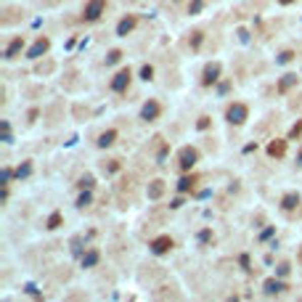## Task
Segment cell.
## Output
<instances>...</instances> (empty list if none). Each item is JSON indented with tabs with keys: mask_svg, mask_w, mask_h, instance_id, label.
<instances>
[{
	"mask_svg": "<svg viewBox=\"0 0 302 302\" xmlns=\"http://www.w3.org/2000/svg\"><path fill=\"white\" fill-rule=\"evenodd\" d=\"M225 120H228V125L241 127L244 122L249 120V106H247L244 101H234V103H228V106H225Z\"/></svg>",
	"mask_w": 302,
	"mask_h": 302,
	"instance_id": "1",
	"label": "cell"
},
{
	"mask_svg": "<svg viewBox=\"0 0 302 302\" xmlns=\"http://www.w3.org/2000/svg\"><path fill=\"white\" fill-rule=\"evenodd\" d=\"M199 157H202V151L196 146H183L178 151V170L180 172H191L196 167V162H199Z\"/></svg>",
	"mask_w": 302,
	"mask_h": 302,
	"instance_id": "2",
	"label": "cell"
},
{
	"mask_svg": "<svg viewBox=\"0 0 302 302\" xmlns=\"http://www.w3.org/2000/svg\"><path fill=\"white\" fill-rule=\"evenodd\" d=\"M220 74H223V64L220 61H207L204 64V69H202V88H212L217 80H220Z\"/></svg>",
	"mask_w": 302,
	"mask_h": 302,
	"instance_id": "3",
	"label": "cell"
},
{
	"mask_svg": "<svg viewBox=\"0 0 302 302\" xmlns=\"http://www.w3.org/2000/svg\"><path fill=\"white\" fill-rule=\"evenodd\" d=\"M130 80H133V69H130V66H122L120 72L111 77V83H109L111 93H127V88H130Z\"/></svg>",
	"mask_w": 302,
	"mask_h": 302,
	"instance_id": "4",
	"label": "cell"
},
{
	"mask_svg": "<svg viewBox=\"0 0 302 302\" xmlns=\"http://www.w3.org/2000/svg\"><path fill=\"white\" fill-rule=\"evenodd\" d=\"M106 14V0H88L83 8V21H98Z\"/></svg>",
	"mask_w": 302,
	"mask_h": 302,
	"instance_id": "5",
	"label": "cell"
},
{
	"mask_svg": "<svg viewBox=\"0 0 302 302\" xmlns=\"http://www.w3.org/2000/svg\"><path fill=\"white\" fill-rule=\"evenodd\" d=\"M24 45H27L24 34H14V37H11V43L6 45V51H3V59H6V61H14V59H19V56H21V51H24Z\"/></svg>",
	"mask_w": 302,
	"mask_h": 302,
	"instance_id": "6",
	"label": "cell"
},
{
	"mask_svg": "<svg viewBox=\"0 0 302 302\" xmlns=\"http://www.w3.org/2000/svg\"><path fill=\"white\" fill-rule=\"evenodd\" d=\"M286 289H292L284 278H278V276H273V278H265L262 281V292H265V297H276V294H284Z\"/></svg>",
	"mask_w": 302,
	"mask_h": 302,
	"instance_id": "7",
	"label": "cell"
},
{
	"mask_svg": "<svg viewBox=\"0 0 302 302\" xmlns=\"http://www.w3.org/2000/svg\"><path fill=\"white\" fill-rule=\"evenodd\" d=\"M172 247H175V241H172V236L170 234H162V236H157V239H151V244H148V249L154 252V254H167V252H172Z\"/></svg>",
	"mask_w": 302,
	"mask_h": 302,
	"instance_id": "8",
	"label": "cell"
},
{
	"mask_svg": "<svg viewBox=\"0 0 302 302\" xmlns=\"http://www.w3.org/2000/svg\"><path fill=\"white\" fill-rule=\"evenodd\" d=\"M159 117H162V103L157 98H148L141 106V120L143 122H157Z\"/></svg>",
	"mask_w": 302,
	"mask_h": 302,
	"instance_id": "9",
	"label": "cell"
},
{
	"mask_svg": "<svg viewBox=\"0 0 302 302\" xmlns=\"http://www.w3.org/2000/svg\"><path fill=\"white\" fill-rule=\"evenodd\" d=\"M299 85V74L297 72H286L284 77H278V83H276V93L278 96H286L289 90H294Z\"/></svg>",
	"mask_w": 302,
	"mask_h": 302,
	"instance_id": "10",
	"label": "cell"
},
{
	"mask_svg": "<svg viewBox=\"0 0 302 302\" xmlns=\"http://www.w3.org/2000/svg\"><path fill=\"white\" fill-rule=\"evenodd\" d=\"M51 51V40L48 37H45V34H40V37L37 40H34L32 43V48L27 51V59H32V61H37V59H43V56L45 53H48Z\"/></svg>",
	"mask_w": 302,
	"mask_h": 302,
	"instance_id": "11",
	"label": "cell"
},
{
	"mask_svg": "<svg viewBox=\"0 0 302 302\" xmlns=\"http://www.w3.org/2000/svg\"><path fill=\"white\" fill-rule=\"evenodd\" d=\"M278 204H281V210H284L286 215H292L294 210H299V204H302V196H299L297 191H286V194L281 196V202H278Z\"/></svg>",
	"mask_w": 302,
	"mask_h": 302,
	"instance_id": "12",
	"label": "cell"
},
{
	"mask_svg": "<svg viewBox=\"0 0 302 302\" xmlns=\"http://www.w3.org/2000/svg\"><path fill=\"white\" fill-rule=\"evenodd\" d=\"M138 27V16L135 14H125L120 21H117V37H127L133 29Z\"/></svg>",
	"mask_w": 302,
	"mask_h": 302,
	"instance_id": "13",
	"label": "cell"
},
{
	"mask_svg": "<svg viewBox=\"0 0 302 302\" xmlns=\"http://www.w3.org/2000/svg\"><path fill=\"white\" fill-rule=\"evenodd\" d=\"M165 191H167V183L162 180V178H154V180L146 185V196H148L151 202H159L162 196H165Z\"/></svg>",
	"mask_w": 302,
	"mask_h": 302,
	"instance_id": "14",
	"label": "cell"
},
{
	"mask_svg": "<svg viewBox=\"0 0 302 302\" xmlns=\"http://www.w3.org/2000/svg\"><path fill=\"white\" fill-rule=\"evenodd\" d=\"M199 183V175L196 172H183V178L178 180V194H191Z\"/></svg>",
	"mask_w": 302,
	"mask_h": 302,
	"instance_id": "15",
	"label": "cell"
},
{
	"mask_svg": "<svg viewBox=\"0 0 302 302\" xmlns=\"http://www.w3.org/2000/svg\"><path fill=\"white\" fill-rule=\"evenodd\" d=\"M286 141H289V138H273V141L268 143V157H271V159H284V154H286Z\"/></svg>",
	"mask_w": 302,
	"mask_h": 302,
	"instance_id": "16",
	"label": "cell"
},
{
	"mask_svg": "<svg viewBox=\"0 0 302 302\" xmlns=\"http://www.w3.org/2000/svg\"><path fill=\"white\" fill-rule=\"evenodd\" d=\"M117 138H120L117 127H109V130H103V133L98 135L96 146H98V148H109V146H114V143H117Z\"/></svg>",
	"mask_w": 302,
	"mask_h": 302,
	"instance_id": "17",
	"label": "cell"
},
{
	"mask_svg": "<svg viewBox=\"0 0 302 302\" xmlns=\"http://www.w3.org/2000/svg\"><path fill=\"white\" fill-rule=\"evenodd\" d=\"M80 262H83V268H96V265L101 262V252L96 247H90L83 257H80Z\"/></svg>",
	"mask_w": 302,
	"mask_h": 302,
	"instance_id": "18",
	"label": "cell"
},
{
	"mask_svg": "<svg viewBox=\"0 0 302 302\" xmlns=\"http://www.w3.org/2000/svg\"><path fill=\"white\" fill-rule=\"evenodd\" d=\"M120 170H122V162H120V159L101 162V172H103V175H114V172H120Z\"/></svg>",
	"mask_w": 302,
	"mask_h": 302,
	"instance_id": "19",
	"label": "cell"
},
{
	"mask_svg": "<svg viewBox=\"0 0 302 302\" xmlns=\"http://www.w3.org/2000/svg\"><path fill=\"white\" fill-rule=\"evenodd\" d=\"M61 225H64V215H61L59 210L51 212L48 220H45V228H48V231H56V228H61Z\"/></svg>",
	"mask_w": 302,
	"mask_h": 302,
	"instance_id": "20",
	"label": "cell"
},
{
	"mask_svg": "<svg viewBox=\"0 0 302 302\" xmlns=\"http://www.w3.org/2000/svg\"><path fill=\"white\" fill-rule=\"evenodd\" d=\"M202 43H204V29H194L191 37H188V48H191V51H199Z\"/></svg>",
	"mask_w": 302,
	"mask_h": 302,
	"instance_id": "21",
	"label": "cell"
},
{
	"mask_svg": "<svg viewBox=\"0 0 302 302\" xmlns=\"http://www.w3.org/2000/svg\"><path fill=\"white\" fill-rule=\"evenodd\" d=\"M93 188H85L83 194L77 196V210H85V207H90L93 204V194H90Z\"/></svg>",
	"mask_w": 302,
	"mask_h": 302,
	"instance_id": "22",
	"label": "cell"
},
{
	"mask_svg": "<svg viewBox=\"0 0 302 302\" xmlns=\"http://www.w3.org/2000/svg\"><path fill=\"white\" fill-rule=\"evenodd\" d=\"M32 170H34V167H32V162H21V165L16 167V178H19V180L29 178V175H32Z\"/></svg>",
	"mask_w": 302,
	"mask_h": 302,
	"instance_id": "23",
	"label": "cell"
},
{
	"mask_svg": "<svg viewBox=\"0 0 302 302\" xmlns=\"http://www.w3.org/2000/svg\"><path fill=\"white\" fill-rule=\"evenodd\" d=\"M289 141H299V138H302V120H297L292 127H289Z\"/></svg>",
	"mask_w": 302,
	"mask_h": 302,
	"instance_id": "24",
	"label": "cell"
},
{
	"mask_svg": "<svg viewBox=\"0 0 302 302\" xmlns=\"http://www.w3.org/2000/svg\"><path fill=\"white\" fill-rule=\"evenodd\" d=\"M294 59H297V53H294L292 48H286V51L278 53V59H276V61H278V64H292Z\"/></svg>",
	"mask_w": 302,
	"mask_h": 302,
	"instance_id": "25",
	"label": "cell"
},
{
	"mask_svg": "<svg viewBox=\"0 0 302 302\" xmlns=\"http://www.w3.org/2000/svg\"><path fill=\"white\" fill-rule=\"evenodd\" d=\"M122 56H125V53H122L120 48H111V51H109V56H106V66L120 64V61H122Z\"/></svg>",
	"mask_w": 302,
	"mask_h": 302,
	"instance_id": "26",
	"label": "cell"
},
{
	"mask_svg": "<svg viewBox=\"0 0 302 302\" xmlns=\"http://www.w3.org/2000/svg\"><path fill=\"white\" fill-rule=\"evenodd\" d=\"M93 185H96V178H93V175H83V178L77 180V188H80V191H85V188H93Z\"/></svg>",
	"mask_w": 302,
	"mask_h": 302,
	"instance_id": "27",
	"label": "cell"
},
{
	"mask_svg": "<svg viewBox=\"0 0 302 302\" xmlns=\"http://www.w3.org/2000/svg\"><path fill=\"white\" fill-rule=\"evenodd\" d=\"M210 127H212V117H207V114H202V117L199 120H196V130H210Z\"/></svg>",
	"mask_w": 302,
	"mask_h": 302,
	"instance_id": "28",
	"label": "cell"
},
{
	"mask_svg": "<svg viewBox=\"0 0 302 302\" xmlns=\"http://www.w3.org/2000/svg\"><path fill=\"white\" fill-rule=\"evenodd\" d=\"M202 11H204V0H191V3H188V14L191 16H199Z\"/></svg>",
	"mask_w": 302,
	"mask_h": 302,
	"instance_id": "29",
	"label": "cell"
},
{
	"mask_svg": "<svg viewBox=\"0 0 302 302\" xmlns=\"http://www.w3.org/2000/svg\"><path fill=\"white\" fill-rule=\"evenodd\" d=\"M53 69H56L53 61H45V64H37V66H34V72H37V74H51Z\"/></svg>",
	"mask_w": 302,
	"mask_h": 302,
	"instance_id": "30",
	"label": "cell"
},
{
	"mask_svg": "<svg viewBox=\"0 0 302 302\" xmlns=\"http://www.w3.org/2000/svg\"><path fill=\"white\" fill-rule=\"evenodd\" d=\"M167 154H170V143H162L159 141V151H157V162H159V165L167 159Z\"/></svg>",
	"mask_w": 302,
	"mask_h": 302,
	"instance_id": "31",
	"label": "cell"
},
{
	"mask_svg": "<svg viewBox=\"0 0 302 302\" xmlns=\"http://www.w3.org/2000/svg\"><path fill=\"white\" fill-rule=\"evenodd\" d=\"M141 80H143V83L154 80V66H151V64H143V66H141Z\"/></svg>",
	"mask_w": 302,
	"mask_h": 302,
	"instance_id": "32",
	"label": "cell"
},
{
	"mask_svg": "<svg viewBox=\"0 0 302 302\" xmlns=\"http://www.w3.org/2000/svg\"><path fill=\"white\" fill-rule=\"evenodd\" d=\"M289 273H292V265H289V262H278V268H276V276H278V278H286Z\"/></svg>",
	"mask_w": 302,
	"mask_h": 302,
	"instance_id": "33",
	"label": "cell"
},
{
	"mask_svg": "<svg viewBox=\"0 0 302 302\" xmlns=\"http://www.w3.org/2000/svg\"><path fill=\"white\" fill-rule=\"evenodd\" d=\"M199 241H202V244H204V247H207V244H212V241H215V234H212V231H210V228H204V231H202V234H199Z\"/></svg>",
	"mask_w": 302,
	"mask_h": 302,
	"instance_id": "34",
	"label": "cell"
},
{
	"mask_svg": "<svg viewBox=\"0 0 302 302\" xmlns=\"http://www.w3.org/2000/svg\"><path fill=\"white\" fill-rule=\"evenodd\" d=\"M183 196H185V194H180L178 199H172V202H170V210H180V207H183Z\"/></svg>",
	"mask_w": 302,
	"mask_h": 302,
	"instance_id": "35",
	"label": "cell"
},
{
	"mask_svg": "<svg viewBox=\"0 0 302 302\" xmlns=\"http://www.w3.org/2000/svg\"><path fill=\"white\" fill-rule=\"evenodd\" d=\"M273 234H276V228H273V225H271V228H265L262 234H260V241H268V239H271Z\"/></svg>",
	"mask_w": 302,
	"mask_h": 302,
	"instance_id": "36",
	"label": "cell"
},
{
	"mask_svg": "<svg viewBox=\"0 0 302 302\" xmlns=\"http://www.w3.org/2000/svg\"><path fill=\"white\" fill-rule=\"evenodd\" d=\"M239 262H241V268H244V271H252V268H249V254H241Z\"/></svg>",
	"mask_w": 302,
	"mask_h": 302,
	"instance_id": "37",
	"label": "cell"
},
{
	"mask_svg": "<svg viewBox=\"0 0 302 302\" xmlns=\"http://www.w3.org/2000/svg\"><path fill=\"white\" fill-rule=\"evenodd\" d=\"M289 106H292L294 111H297V109L302 111V96H299V98H292V101H289Z\"/></svg>",
	"mask_w": 302,
	"mask_h": 302,
	"instance_id": "38",
	"label": "cell"
},
{
	"mask_svg": "<svg viewBox=\"0 0 302 302\" xmlns=\"http://www.w3.org/2000/svg\"><path fill=\"white\" fill-rule=\"evenodd\" d=\"M37 114H40V109H29V111H27V120L34 122V120H37Z\"/></svg>",
	"mask_w": 302,
	"mask_h": 302,
	"instance_id": "39",
	"label": "cell"
},
{
	"mask_svg": "<svg viewBox=\"0 0 302 302\" xmlns=\"http://www.w3.org/2000/svg\"><path fill=\"white\" fill-rule=\"evenodd\" d=\"M252 151H257V141H254V143H247V146H244V154H252Z\"/></svg>",
	"mask_w": 302,
	"mask_h": 302,
	"instance_id": "40",
	"label": "cell"
},
{
	"mask_svg": "<svg viewBox=\"0 0 302 302\" xmlns=\"http://www.w3.org/2000/svg\"><path fill=\"white\" fill-rule=\"evenodd\" d=\"M281 6H292V3H297V0H278Z\"/></svg>",
	"mask_w": 302,
	"mask_h": 302,
	"instance_id": "41",
	"label": "cell"
},
{
	"mask_svg": "<svg viewBox=\"0 0 302 302\" xmlns=\"http://www.w3.org/2000/svg\"><path fill=\"white\" fill-rule=\"evenodd\" d=\"M297 165H302V148L297 151Z\"/></svg>",
	"mask_w": 302,
	"mask_h": 302,
	"instance_id": "42",
	"label": "cell"
},
{
	"mask_svg": "<svg viewBox=\"0 0 302 302\" xmlns=\"http://www.w3.org/2000/svg\"><path fill=\"white\" fill-rule=\"evenodd\" d=\"M299 262H302V247H299Z\"/></svg>",
	"mask_w": 302,
	"mask_h": 302,
	"instance_id": "43",
	"label": "cell"
},
{
	"mask_svg": "<svg viewBox=\"0 0 302 302\" xmlns=\"http://www.w3.org/2000/svg\"><path fill=\"white\" fill-rule=\"evenodd\" d=\"M175 3H180V0H175Z\"/></svg>",
	"mask_w": 302,
	"mask_h": 302,
	"instance_id": "44",
	"label": "cell"
}]
</instances>
